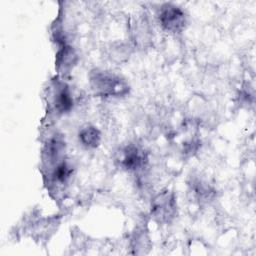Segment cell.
<instances>
[{"mask_svg":"<svg viewBox=\"0 0 256 256\" xmlns=\"http://www.w3.org/2000/svg\"><path fill=\"white\" fill-rule=\"evenodd\" d=\"M158 21L164 30L171 33H179L185 27L186 15L177 5L165 3L159 9Z\"/></svg>","mask_w":256,"mask_h":256,"instance_id":"cell-2","label":"cell"},{"mask_svg":"<svg viewBox=\"0 0 256 256\" xmlns=\"http://www.w3.org/2000/svg\"><path fill=\"white\" fill-rule=\"evenodd\" d=\"M93 92L101 97H120L129 92V85L120 75L100 69H94L89 76Z\"/></svg>","mask_w":256,"mask_h":256,"instance_id":"cell-1","label":"cell"},{"mask_svg":"<svg viewBox=\"0 0 256 256\" xmlns=\"http://www.w3.org/2000/svg\"><path fill=\"white\" fill-rule=\"evenodd\" d=\"M176 212V201L173 193L165 191L157 195L152 202L151 213L158 222H169Z\"/></svg>","mask_w":256,"mask_h":256,"instance_id":"cell-5","label":"cell"},{"mask_svg":"<svg viewBox=\"0 0 256 256\" xmlns=\"http://www.w3.org/2000/svg\"><path fill=\"white\" fill-rule=\"evenodd\" d=\"M79 142L86 148H96L101 141L100 131L92 126L86 125L82 127L78 133Z\"/></svg>","mask_w":256,"mask_h":256,"instance_id":"cell-8","label":"cell"},{"mask_svg":"<svg viewBox=\"0 0 256 256\" xmlns=\"http://www.w3.org/2000/svg\"><path fill=\"white\" fill-rule=\"evenodd\" d=\"M77 61V55L73 49L68 44H62L56 55V66L60 72L67 73L73 68Z\"/></svg>","mask_w":256,"mask_h":256,"instance_id":"cell-7","label":"cell"},{"mask_svg":"<svg viewBox=\"0 0 256 256\" xmlns=\"http://www.w3.org/2000/svg\"><path fill=\"white\" fill-rule=\"evenodd\" d=\"M147 160L145 151L135 144L124 146L117 157L119 165L127 171H137L142 169L146 165Z\"/></svg>","mask_w":256,"mask_h":256,"instance_id":"cell-3","label":"cell"},{"mask_svg":"<svg viewBox=\"0 0 256 256\" xmlns=\"http://www.w3.org/2000/svg\"><path fill=\"white\" fill-rule=\"evenodd\" d=\"M193 193L194 195L197 197V199L200 201H207L208 199L211 198L212 196V188L205 182L203 181H199V180H196L194 182V185H193Z\"/></svg>","mask_w":256,"mask_h":256,"instance_id":"cell-9","label":"cell"},{"mask_svg":"<svg viewBox=\"0 0 256 256\" xmlns=\"http://www.w3.org/2000/svg\"><path fill=\"white\" fill-rule=\"evenodd\" d=\"M50 95V104L57 114H65L73 108V96L65 82L59 80L53 82Z\"/></svg>","mask_w":256,"mask_h":256,"instance_id":"cell-4","label":"cell"},{"mask_svg":"<svg viewBox=\"0 0 256 256\" xmlns=\"http://www.w3.org/2000/svg\"><path fill=\"white\" fill-rule=\"evenodd\" d=\"M48 176L53 185L64 186L71 179L73 167L66 159H63L53 167L48 169Z\"/></svg>","mask_w":256,"mask_h":256,"instance_id":"cell-6","label":"cell"}]
</instances>
